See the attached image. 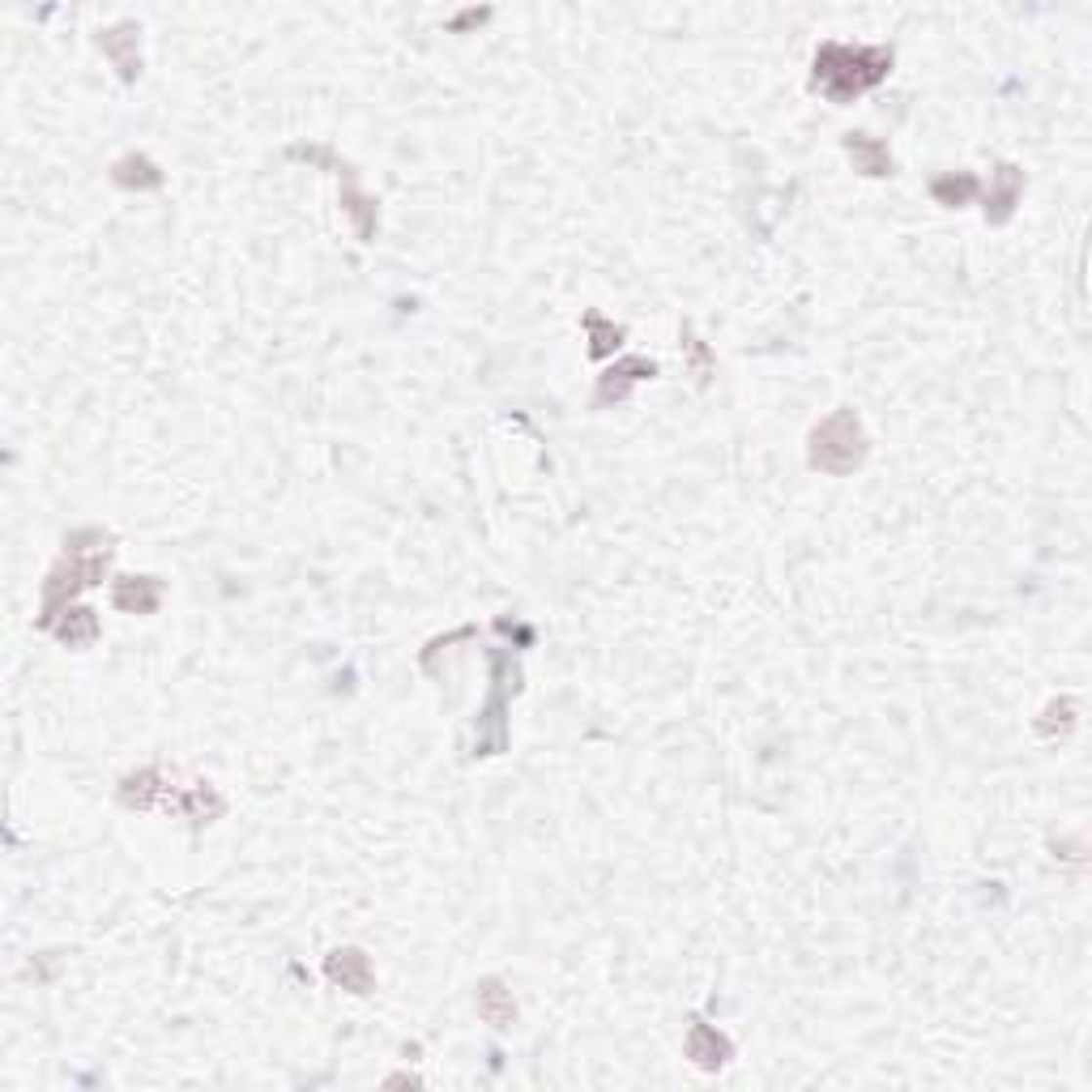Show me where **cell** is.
Listing matches in <instances>:
<instances>
[{"label": "cell", "mask_w": 1092, "mask_h": 1092, "mask_svg": "<svg viewBox=\"0 0 1092 1092\" xmlns=\"http://www.w3.org/2000/svg\"><path fill=\"white\" fill-rule=\"evenodd\" d=\"M483 1016L491 1020V1025H508V1020H512V1003L500 994L496 982L483 985Z\"/></svg>", "instance_id": "4"}, {"label": "cell", "mask_w": 1092, "mask_h": 1092, "mask_svg": "<svg viewBox=\"0 0 1092 1092\" xmlns=\"http://www.w3.org/2000/svg\"><path fill=\"white\" fill-rule=\"evenodd\" d=\"M850 150H858V154H862L866 162H871V171H875V175H879V171H884V167H888V158H884V154H879V150H875V146H866V141H862V137H853V141H850Z\"/></svg>", "instance_id": "5"}, {"label": "cell", "mask_w": 1092, "mask_h": 1092, "mask_svg": "<svg viewBox=\"0 0 1092 1092\" xmlns=\"http://www.w3.org/2000/svg\"><path fill=\"white\" fill-rule=\"evenodd\" d=\"M862 457V431H858V418L853 415H832L824 427L815 431V465L824 469H850L858 465Z\"/></svg>", "instance_id": "1"}, {"label": "cell", "mask_w": 1092, "mask_h": 1092, "mask_svg": "<svg viewBox=\"0 0 1092 1092\" xmlns=\"http://www.w3.org/2000/svg\"><path fill=\"white\" fill-rule=\"evenodd\" d=\"M328 978L355 985V994H363L368 990V960H363L359 952H337L333 960H328Z\"/></svg>", "instance_id": "3"}, {"label": "cell", "mask_w": 1092, "mask_h": 1092, "mask_svg": "<svg viewBox=\"0 0 1092 1092\" xmlns=\"http://www.w3.org/2000/svg\"><path fill=\"white\" fill-rule=\"evenodd\" d=\"M687 1050H691V1059H696L700 1067H721V1063H725V1054H730V1046H725V1041L718 1037V1032H713V1028H704V1025L691 1028Z\"/></svg>", "instance_id": "2"}]
</instances>
